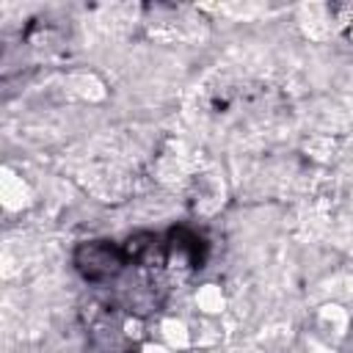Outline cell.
Returning a JSON list of instances; mask_svg holds the SVG:
<instances>
[{
  "instance_id": "obj_1",
  "label": "cell",
  "mask_w": 353,
  "mask_h": 353,
  "mask_svg": "<svg viewBox=\"0 0 353 353\" xmlns=\"http://www.w3.org/2000/svg\"><path fill=\"white\" fill-rule=\"evenodd\" d=\"M74 265L85 281L102 284L119 276V270L127 265V256H124V248L108 240H94V243H83L74 251Z\"/></svg>"
}]
</instances>
